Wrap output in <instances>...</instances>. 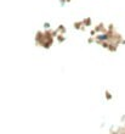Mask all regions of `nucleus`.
<instances>
[{
	"mask_svg": "<svg viewBox=\"0 0 125 134\" xmlns=\"http://www.w3.org/2000/svg\"><path fill=\"white\" fill-rule=\"evenodd\" d=\"M107 38H108L107 35H101V37H100V40H106Z\"/></svg>",
	"mask_w": 125,
	"mask_h": 134,
	"instance_id": "f257e3e1",
	"label": "nucleus"
}]
</instances>
